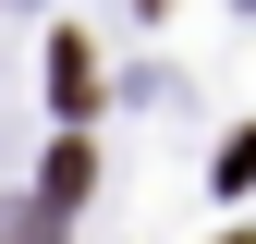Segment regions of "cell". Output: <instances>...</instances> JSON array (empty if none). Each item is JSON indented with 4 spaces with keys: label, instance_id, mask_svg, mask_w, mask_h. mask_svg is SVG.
<instances>
[{
    "label": "cell",
    "instance_id": "obj_1",
    "mask_svg": "<svg viewBox=\"0 0 256 244\" xmlns=\"http://www.w3.org/2000/svg\"><path fill=\"white\" fill-rule=\"evenodd\" d=\"M49 98H61V110H98V49H86V37L49 49Z\"/></svg>",
    "mask_w": 256,
    "mask_h": 244
},
{
    "label": "cell",
    "instance_id": "obj_2",
    "mask_svg": "<svg viewBox=\"0 0 256 244\" xmlns=\"http://www.w3.org/2000/svg\"><path fill=\"white\" fill-rule=\"evenodd\" d=\"M49 232H61V208H49V196H37V208H12V220H0V244H49Z\"/></svg>",
    "mask_w": 256,
    "mask_h": 244
}]
</instances>
